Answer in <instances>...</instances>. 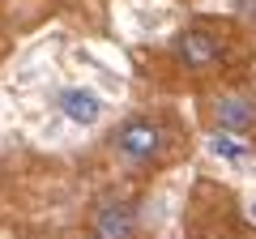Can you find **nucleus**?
Wrapping results in <instances>:
<instances>
[{"label": "nucleus", "mask_w": 256, "mask_h": 239, "mask_svg": "<svg viewBox=\"0 0 256 239\" xmlns=\"http://www.w3.org/2000/svg\"><path fill=\"white\" fill-rule=\"evenodd\" d=\"M111 146H116V154L124 158V162L146 166V162H154V158H162V150H166V132H162V124H158V120L132 116V120H124V124L116 128Z\"/></svg>", "instance_id": "obj_1"}, {"label": "nucleus", "mask_w": 256, "mask_h": 239, "mask_svg": "<svg viewBox=\"0 0 256 239\" xmlns=\"http://www.w3.org/2000/svg\"><path fill=\"white\" fill-rule=\"evenodd\" d=\"M56 111H60L68 124H77V128H94L102 120V111H107V102H102V94L90 90V86H60V90H56Z\"/></svg>", "instance_id": "obj_2"}, {"label": "nucleus", "mask_w": 256, "mask_h": 239, "mask_svg": "<svg viewBox=\"0 0 256 239\" xmlns=\"http://www.w3.org/2000/svg\"><path fill=\"white\" fill-rule=\"evenodd\" d=\"M141 235V222H137V210L128 201H107L98 205L90 222V239H137Z\"/></svg>", "instance_id": "obj_3"}, {"label": "nucleus", "mask_w": 256, "mask_h": 239, "mask_svg": "<svg viewBox=\"0 0 256 239\" xmlns=\"http://www.w3.org/2000/svg\"><path fill=\"white\" fill-rule=\"evenodd\" d=\"M175 56H180L188 68H210L222 56V43H218V34H210V30L188 26L180 38H175Z\"/></svg>", "instance_id": "obj_4"}, {"label": "nucleus", "mask_w": 256, "mask_h": 239, "mask_svg": "<svg viewBox=\"0 0 256 239\" xmlns=\"http://www.w3.org/2000/svg\"><path fill=\"white\" fill-rule=\"evenodd\" d=\"M214 124H218L222 132H252L256 128V98H248V94H222L218 102H214Z\"/></svg>", "instance_id": "obj_5"}, {"label": "nucleus", "mask_w": 256, "mask_h": 239, "mask_svg": "<svg viewBox=\"0 0 256 239\" xmlns=\"http://www.w3.org/2000/svg\"><path fill=\"white\" fill-rule=\"evenodd\" d=\"M210 154L222 158V162H230V166H248L252 162V146H248L239 132H222V128L210 137Z\"/></svg>", "instance_id": "obj_6"}, {"label": "nucleus", "mask_w": 256, "mask_h": 239, "mask_svg": "<svg viewBox=\"0 0 256 239\" xmlns=\"http://www.w3.org/2000/svg\"><path fill=\"white\" fill-rule=\"evenodd\" d=\"M239 13H244L248 22H256V0H239Z\"/></svg>", "instance_id": "obj_7"}, {"label": "nucleus", "mask_w": 256, "mask_h": 239, "mask_svg": "<svg viewBox=\"0 0 256 239\" xmlns=\"http://www.w3.org/2000/svg\"><path fill=\"white\" fill-rule=\"evenodd\" d=\"M248 218L256 222V196H248Z\"/></svg>", "instance_id": "obj_8"}]
</instances>
